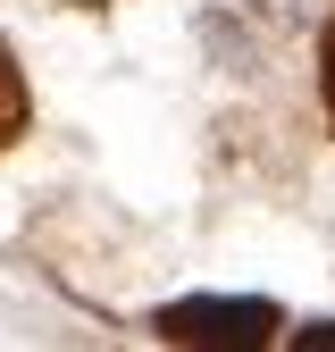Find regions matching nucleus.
I'll list each match as a JSON object with an SVG mask.
<instances>
[{
	"label": "nucleus",
	"mask_w": 335,
	"mask_h": 352,
	"mask_svg": "<svg viewBox=\"0 0 335 352\" xmlns=\"http://www.w3.org/2000/svg\"><path fill=\"white\" fill-rule=\"evenodd\" d=\"M151 327L168 344H268L277 311L268 302H176V311H159Z\"/></svg>",
	"instance_id": "1"
},
{
	"label": "nucleus",
	"mask_w": 335,
	"mask_h": 352,
	"mask_svg": "<svg viewBox=\"0 0 335 352\" xmlns=\"http://www.w3.org/2000/svg\"><path fill=\"white\" fill-rule=\"evenodd\" d=\"M25 126H34V101H25V76H17V59H9V42H0V151H9Z\"/></svg>",
	"instance_id": "2"
},
{
	"label": "nucleus",
	"mask_w": 335,
	"mask_h": 352,
	"mask_svg": "<svg viewBox=\"0 0 335 352\" xmlns=\"http://www.w3.org/2000/svg\"><path fill=\"white\" fill-rule=\"evenodd\" d=\"M319 93H327V126H335V17L319 34Z\"/></svg>",
	"instance_id": "3"
},
{
	"label": "nucleus",
	"mask_w": 335,
	"mask_h": 352,
	"mask_svg": "<svg viewBox=\"0 0 335 352\" xmlns=\"http://www.w3.org/2000/svg\"><path fill=\"white\" fill-rule=\"evenodd\" d=\"M293 344H302V352H310V344H335V319H319V327H302Z\"/></svg>",
	"instance_id": "4"
},
{
	"label": "nucleus",
	"mask_w": 335,
	"mask_h": 352,
	"mask_svg": "<svg viewBox=\"0 0 335 352\" xmlns=\"http://www.w3.org/2000/svg\"><path fill=\"white\" fill-rule=\"evenodd\" d=\"M260 9H268V17H302L310 0H260Z\"/></svg>",
	"instance_id": "5"
},
{
	"label": "nucleus",
	"mask_w": 335,
	"mask_h": 352,
	"mask_svg": "<svg viewBox=\"0 0 335 352\" xmlns=\"http://www.w3.org/2000/svg\"><path fill=\"white\" fill-rule=\"evenodd\" d=\"M67 9H109V0H67Z\"/></svg>",
	"instance_id": "6"
}]
</instances>
